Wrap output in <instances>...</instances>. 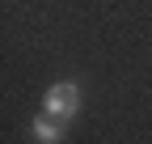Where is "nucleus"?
<instances>
[{"label":"nucleus","mask_w":152,"mask_h":144,"mask_svg":"<svg viewBox=\"0 0 152 144\" xmlns=\"http://www.w3.org/2000/svg\"><path fill=\"white\" fill-rule=\"evenodd\" d=\"M76 110H80V85H72V81H59V85H51L47 89V98H42V115H55V119H72Z\"/></svg>","instance_id":"nucleus-1"},{"label":"nucleus","mask_w":152,"mask_h":144,"mask_svg":"<svg viewBox=\"0 0 152 144\" xmlns=\"http://www.w3.org/2000/svg\"><path fill=\"white\" fill-rule=\"evenodd\" d=\"M34 140H38V144H59V140H64V119L38 115V119H34Z\"/></svg>","instance_id":"nucleus-2"}]
</instances>
